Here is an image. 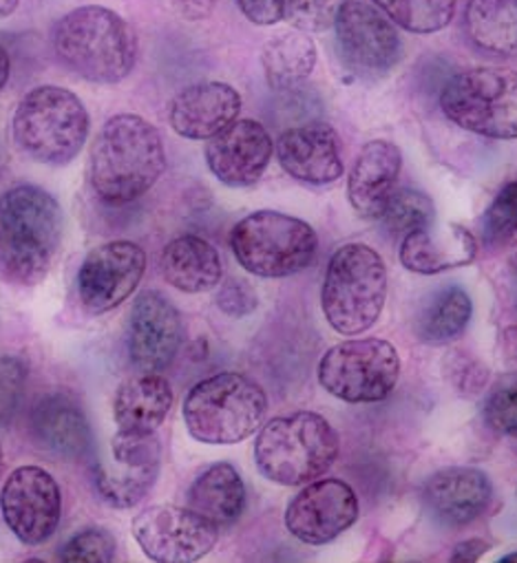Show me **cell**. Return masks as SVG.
Returning <instances> with one entry per match:
<instances>
[{
  "mask_svg": "<svg viewBox=\"0 0 517 563\" xmlns=\"http://www.w3.org/2000/svg\"><path fill=\"white\" fill-rule=\"evenodd\" d=\"M34 442L63 460H80L91 449V424L82 405L65 394L43 396L30 416Z\"/></svg>",
  "mask_w": 517,
  "mask_h": 563,
  "instance_id": "7402d4cb",
  "label": "cell"
},
{
  "mask_svg": "<svg viewBox=\"0 0 517 563\" xmlns=\"http://www.w3.org/2000/svg\"><path fill=\"white\" fill-rule=\"evenodd\" d=\"M482 236L488 245H502L517 232V179L499 188L482 214Z\"/></svg>",
  "mask_w": 517,
  "mask_h": 563,
  "instance_id": "836d02e7",
  "label": "cell"
},
{
  "mask_svg": "<svg viewBox=\"0 0 517 563\" xmlns=\"http://www.w3.org/2000/svg\"><path fill=\"white\" fill-rule=\"evenodd\" d=\"M230 247L245 272L262 278H286L310 267L319 236L299 217L258 210L232 228Z\"/></svg>",
  "mask_w": 517,
  "mask_h": 563,
  "instance_id": "ba28073f",
  "label": "cell"
},
{
  "mask_svg": "<svg viewBox=\"0 0 517 563\" xmlns=\"http://www.w3.org/2000/svg\"><path fill=\"white\" fill-rule=\"evenodd\" d=\"M234 3L250 23L268 27L286 21L290 0H234Z\"/></svg>",
  "mask_w": 517,
  "mask_h": 563,
  "instance_id": "f35d334b",
  "label": "cell"
},
{
  "mask_svg": "<svg viewBox=\"0 0 517 563\" xmlns=\"http://www.w3.org/2000/svg\"><path fill=\"white\" fill-rule=\"evenodd\" d=\"M173 400L170 383L155 372H144L118 387L113 396V420L120 431L157 433Z\"/></svg>",
  "mask_w": 517,
  "mask_h": 563,
  "instance_id": "484cf974",
  "label": "cell"
},
{
  "mask_svg": "<svg viewBox=\"0 0 517 563\" xmlns=\"http://www.w3.org/2000/svg\"><path fill=\"white\" fill-rule=\"evenodd\" d=\"M0 475H3V446H0Z\"/></svg>",
  "mask_w": 517,
  "mask_h": 563,
  "instance_id": "f6af8a7d",
  "label": "cell"
},
{
  "mask_svg": "<svg viewBox=\"0 0 517 563\" xmlns=\"http://www.w3.org/2000/svg\"><path fill=\"white\" fill-rule=\"evenodd\" d=\"M65 234L58 199L19 184L0 195V269L21 286H36L52 269Z\"/></svg>",
  "mask_w": 517,
  "mask_h": 563,
  "instance_id": "6da1fadb",
  "label": "cell"
},
{
  "mask_svg": "<svg viewBox=\"0 0 517 563\" xmlns=\"http://www.w3.org/2000/svg\"><path fill=\"white\" fill-rule=\"evenodd\" d=\"M502 563H513V561H517V552H510V554H506V556H502L499 559Z\"/></svg>",
  "mask_w": 517,
  "mask_h": 563,
  "instance_id": "ee69618b",
  "label": "cell"
},
{
  "mask_svg": "<svg viewBox=\"0 0 517 563\" xmlns=\"http://www.w3.org/2000/svg\"><path fill=\"white\" fill-rule=\"evenodd\" d=\"M184 422L201 444H237L264 424L268 396L264 387L239 372H221L199 380L184 398Z\"/></svg>",
  "mask_w": 517,
  "mask_h": 563,
  "instance_id": "8992f818",
  "label": "cell"
},
{
  "mask_svg": "<svg viewBox=\"0 0 517 563\" xmlns=\"http://www.w3.org/2000/svg\"><path fill=\"white\" fill-rule=\"evenodd\" d=\"M482 416L491 431L502 435L517 433V374H508L495 383L484 400Z\"/></svg>",
  "mask_w": 517,
  "mask_h": 563,
  "instance_id": "e575fe53",
  "label": "cell"
},
{
  "mask_svg": "<svg viewBox=\"0 0 517 563\" xmlns=\"http://www.w3.org/2000/svg\"><path fill=\"white\" fill-rule=\"evenodd\" d=\"M162 466L157 433L120 431L111 438L109 460L94 464V484L105 504L127 510L138 506L155 486Z\"/></svg>",
  "mask_w": 517,
  "mask_h": 563,
  "instance_id": "7c38bea8",
  "label": "cell"
},
{
  "mask_svg": "<svg viewBox=\"0 0 517 563\" xmlns=\"http://www.w3.org/2000/svg\"><path fill=\"white\" fill-rule=\"evenodd\" d=\"M381 221L392 236L405 239L407 234L431 225L436 221V208L431 197L425 192L416 188H400L389 197Z\"/></svg>",
  "mask_w": 517,
  "mask_h": 563,
  "instance_id": "1f68e13d",
  "label": "cell"
},
{
  "mask_svg": "<svg viewBox=\"0 0 517 563\" xmlns=\"http://www.w3.org/2000/svg\"><path fill=\"white\" fill-rule=\"evenodd\" d=\"M21 5V0H0V19L12 16Z\"/></svg>",
  "mask_w": 517,
  "mask_h": 563,
  "instance_id": "7bdbcfd3",
  "label": "cell"
},
{
  "mask_svg": "<svg viewBox=\"0 0 517 563\" xmlns=\"http://www.w3.org/2000/svg\"><path fill=\"white\" fill-rule=\"evenodd\" d=\"M398 350L383 339H352L330 347L319 363V385L350 405H372L392 396L400 378Z\"/></svg>",
  "mask_w": 517,
  "mask_h": 563,
  "instance_id": "30bf717a",
  "label": "cell"
},
{
  "mask_svg": "<svg viewBox=\"0 0 517 563\" xmlns=\"http://www.w3.org/2000/svg\"><path fill=\"white\" fill-rule=\"evenodd\" d=\"M0 515L23 543H45L63 517V493L56 477L41 466L16 468L0 490Z\"/></svg>",
  "mask_w": 517,
  "mask_h": 563,
  "instance_id": "5bb4252c",
  "label": "cell"
},
{
  "mask_svg": "<svg viewBox=\"0 0 517 563\" xmlns=\"http://www.w3.org/2000/svg\"><path fill=\"white\" fill-rule=\"evenodd\" d=\"M258 306V297L254 292V288L245 280L239 278H230L228 284H223L217 292V308L232 319H243L248 314H252Z\"/></svg>",
  "mask_w": 517,
  "mask_h": 563,
  "instance_id": "74e56055",
  "label": "cell"
},
{
  "mask_svg": "<svg viewBox=\"0 0 517 563\" xmlns=\"http://www.w3.org/2000/svg\"><path fill=\"white\" fill-rule=\"evenodd\" d=\"M275 151L282 168L310 186L334 184L345 170L341 137L323 122H308L284 131Z\"/></svg>",
  "mask_w": 517,
  "mask_h": 563,
  "instance_id": "d6986e66",
  "label": "cell"
},
{
  "mask_svg": "<svg viewBox=\"0 0 517 563\" xmlns=\"http://www.w3.org/2000/svg\"><path fill=\"white\" fill-rule=\"evenodd\" d=\"M28 387V365L19 356L0 358V424H10L16 416Z\"/></svg>",
  "mask_w": 517,
  "mask_h": 563,
  "instance_id": "d590c367",
  "label": "cell"
},
{
  "mask_svg": "<svg viewBox=\"0 0 517 563\" xmlns=\"http://www.w3.org/2000/svg\"><path fill=\"white\" fill-rule=\"evenodd\" d=\"M164 170V142L151 122L131 113L105 122L89 157V181L100 199L135 201L160 181Z\"/></svg>",
  "mask_w": 517,
  "mask_h": 563,
  "instance_id": "7a4b0ae2",
  "label": "cell"
},
{
  "mask_svg": "<svg viewBox=\"0 0 517 563\" xmlns=\"http://www.w3.org/2000/svg\"><path fill=\"white\" fill-rule=\"evenodd\" d=\"M241 111V96L223 82H199L179 91L168 109L173 131L186 140H210Z\"/></svg>",
  "mask_w": 517,
  "mask_h": 563,
  "instance_id": "44dd1931",
  "label": "cell"
},
{
  "mask_svg": "<svg viewBox=\"0 0 517 563\" xmlns=\"http://www.w3.org/2000/svg\"><path fill=\"white\" fill-rule=\"evenodd\" d=\"M403 170V153L396 144L374 140L361 148L348 179V197L363 219H381Z\"/></svg>",
  "mask_w": 517,
  "mask_h": 563,
  "instance_id": "603a6c76",
  "label": "cell"
},
{
  "mask_svg": "<svg viewBox=\"0 0 517 563\" xmlns=\"http://www.w3.org/2000/svg\"><path fill=\"white\" fill-rule=\"evenodd\" d=\"M131 532L144 554L157 563H193L219 539V526L190 506H151L135 515Z\"/></svg>",
  "mask_w": 517,
  "mask_h": 563,
  "instance_id": "4fadbf2b",
  "label": "cell"
},
{
  "mask_svg": "<svg viewBox=\"0 0 517 563\" xmlns=\"http://www.w3.org/2000/svg\"><path fill=\"white\" fill-rule=\"evenodd\" d=\"M317 45L306 32H286L271 38L262 52V65L268 85L275 91H295L317 65Z\"/></svg>",
  "mask_w": 517,
  "mask_h": 563,
  "instance_id": "f1b7e54d",
  "label": "cell"
},
{
  "mask_svg": "<svg viewBox=\"0 0 517 563\" xmlns=\"http://www.w3.org/2000/svg\"><path fill=\"white\" fill-rule=\"evenodd\" d=\"M118 554V541L107 528H85L69 537L58 556L65 563H111Z\"/></svg>",
  "mask_w": 517,
  "mask_h": 563,
  "instance_id": "d6a6232c",
  "label": "cell"
},
{
  "mask_svg": "<svg viewBox=\"0 0 517 563\" xmlns=\"http://www.w3.org/2000/svg\"><path fill=\"white\" fill-rule=\"evenodd\" d=\"M440 109L464 131L491 140H517V71L471 69L440 91Z\"/></svg>",
  "mask_w": 517,
  "mask_h": 563,
  "instance_id": "9c48e42d",
  "label": "cell"
},
{
  "mask_svg": "<svg viewBox=\"0 0 517 563\" xmlns=\"http://www.w3.org/2000/svg\"><path fill=\"white\" fill-rule=\"evenodd\" d=\"M493 499L488 475L473 466H449L422 486L427 512L444 526H466L484 515Z\"/></svg>",
  "mask_w": 517,
  "mask_h": 563,
  "instance_id": "ffe728a7",
  "label": "cell"
},
{
  "mask_svg": "<svg viewBox=\"0 0 517 563\" xmlns=\"http://www.w3.org/2000/svg\"><path fill=\"white\" fill-rule=\"evenodd\" d=\"M339 449V433L321 413L297 411L258 429L254 462L258 473L275 484L306 486L332 468Z\"/></svg>",
  "mask_w": 517,
  "mask_h": 563,
  "instance_id": "277c9868",
  "label": "cell"
},
{
  "mask_svg": "<svg viewBox=\"0 0 517 563\" xmlns=\"http://www.w3.org/2000/svg\"><path fill=\"white\" fill-rule=\"evenodd\" d=\"M491 548L488 541L484 539H466L462 543H458L451 552V561L455 563H471V561H477L486 550Z\"/></svg>",
  "mask_w": 517,
  "mask_h": 563,
  "instance_id": "ab89813d",
  "label": "cell"
},
{
  "mask_svg": "<svg viewBox=\"0 0 517 563\" xmlns=\"http://www.w3.org/2000/svg\"><path fill=\"white\" fill-rule=\"evenodd\" d=\"M506 243H508V265L517 276V232Z\"/></svg>",
  "mask_w": 517,
  "mask_h": 563,
  "instance_id": "b9f144b4",
  "label": "cell"
},
{
  "mask_svg": "<svg viewBox=\"0 0 517 563\" xmlns=\"http://www.w3.org/2000/svg\"><path fill=\"white\" fill-rule=\"evenodd\" d=\"M473 314L466 290L449 286L440 290L416 321V334L427 345H447L464 332Z\"/></svg>",
  "mask_w": 517,
  "mask_h": 563,
  "instance_id": "f546056e",
  "label": "cell"
},
{
  "mask_svg": "<svg viewBox=\"0 0 517 563\" xmlns=\"http://www.w3.org/2000/svg\"><path fill=\"white\" fill-rule=\"evenodd\" d=\"M339 0H290L286 21L299 32H326L334 25Z\"/></svg>",
  "mask_w": 517,
  "mask_h": 563,
  "instance_id": "8d00e7d4",
  "label": "cell"
},
{
  "mask_svg": "<svg viewBox=\"0 0 517 563\" xmlns=\"http://www.w3.org/2000/svg\"><path fill=\"white\" fill-rule=\"evenodd\" d=\"M56 56L89 82L118 85L135 69L138 36L113 10L87 5L63 16L52 34Z\"/></svg>",
  "mask_w": 517,
  "mask_h": 563,
  "instance_id": "3957f363",
  "label": "cell"
},
{
  "mask_svg": "<svg viewBox=\"0 0 517 563\" xmlns=\"http://www.w3.org/2000/svg\"><path fill=\"white\" fill-rule=\"evenodd\" d=\"M10 71H12L10 54L6 52L3 45H0V91L6 89V85H8V80H10Z\"/></svg>",
  "mask_w": 517,
  "mask_h": 563,
  "instance_id": "60d3db41",
  "label": "cell"
},
{
  "mask_svg": "<svg viewBox=\"0 0 517 563\" xmlns=\"http://www.w3.org/2000/svg\"><path fill=\"white\" fill-rule=\"evenodd\" d=\"M160 269L166 284L186 295L210 292L221 284L223 276L217 247L197 234L173 239L160 256Z\"/></svg>",
  "mask_w": 517,
  "mask_h": 563,
  "instance_id": "d4e9b609",
  "label": "cell"
},
{
  "mask_svg": "<svg viewBox=\"0 0 517 563\" xmlns=\"http://www.w3.org/2000/svg\"><path fill=\"white\" fill-rule=\"evenodd\" d=\"M89 111L82 100L63 87L32 89L12 118L16 146L34 162L65 166L74 162L89 137Z\"/></svg>",
  "mask_w": 517,
  "mask_h": 563,
  "instance_id": "52a82bcc",
  "label": "cell"
},
{
  "mask_svg": "<svg viewBox=\"0 0 517 563\" xmlns=\"http://www.w3.org/2000/svg\"><path fill=\"white\" fill-rule=\"evenodd\" d=\"M372 3L405 32L433 34L453 21L458 0H372Z\"/></svg>",
  "mask_w": 517,
  "mask_h": 563,
  "instance_id": "4dcf8cb0",
  "label": "cell"
},
{
  "mask_svg": "<svg viewBox=\"0 0 517 563\" xmlns=\"http://www.w3.org/2000/svg\"><path fill=\"white\" fill-rule=\"evenodd\" d=\"M337 47L343 65L361 78L389 74L403 54L394 23L363 0H343L334 19Z\"/></svg>",
  "mask_w": 517,
  "mask_h": 563,
  "instance_id": "8fae6325",
  "label": "cell"
},
{
  "mask_svg": "<svg viewBox=\"0 0 517 563\" xmlns=\"http://www.w3.org/2000/svg\"><path fill=\"white\" fill-rule=\"evenodd\" d=\"M361 515L354 488L337 477L306 484L286 508V528L299 541L323 545L350 530Z\"/></svg>",
  "mask_w": 517,
  "mask_h": 563,
  "instance_id": "2e32d148",
  "label": "cell"
},
{
  "mask_svg": "<svg viewBox=\"0 0 517 563\" xmlns=\"http://www.w3.org/2000/svg\"><path fill=\"white\" fill-rule=\"evenodd\" d=\"M184 341V323L177 308L155 290L140 292L127 323V350L142 372H164L173 365Z\"/></svg>",
  "mask_w": 517,
  "mask_h": 563,
  "instance_id": "e0dca14e",
  "label": "cell"
},
{
  "mask_svg": "<svg viewBox=\"0 0 517 563\" xmlns=\"http://www.w3.org/2000/svg\"><path fill=\"white\" fill-rule=\"evenodd\" d=\"M275 144L264 124L256 120H234L206 144L210 173L230 188L256 184L266 173Z\"/></svg>",
  "mask_w": 517,
  "mask_h": 563,
  "instance_id": "ac0fdd59",
  "label": "cell"
},
{
  "mask_svg": "<svg viewBox=\"0 0 517 563\" xmlns=\"http://www.w3.org/2000/svg\"><path fill=\"white\" fill-rule=\"evenodd\" d=\"M464 32L480 52L497 58H515L517 0H469Z\"/></svg>",
  "mask_w": 517,
  "mask_h": 563,
  "instance_id": "83f0119b",
  "label": "cell"
},
{
  "mask_svg": "<svg viewBox=\"0 0 517 563\" xmlns=\"http://www.w3.org/2000/svg\"><path fill=\"white\" fill-rule=\"evenodd\" d=\"M387 301V265L365 243L341 245L328 263L321 308L330 328L343 336L365 334L376 325Z\"/></svg>",
  "mask_w": 517,
  "mask_h": 563,
  "instance_id": "5b68a950",
  "label": "cell"
},
{
  "mask_svg": "<svg viewBox=\"0 0 517 563\" xmlns=\"http://www.w3.org/2000/svg\"><path fill=\"white\" fill-rule=\"evenodd\" d=\"M477 256L475 236L458 223L436 221L422 230L407 234L400 243V263L416 274H440L466 267Z\"/></svg>",
  "mask_w": 517,
  "mask_h": 563,
  "instance_id": "cb8c5ba5",
  "label": "cell"
},
{
  "mask_svg": "<svg viewBox=\"0 0 517 563\" xmlns=\"http://www.w3.org/2000/svg\"><path fill=\"white\" fill-rule=\"evenodd\" d=\"M146 252L133 241H109L87 254L78 272V299L89 314L120 308L142 284Z\"/></svg>",
  "mask_w": 517,
  "mask_h": 563,
  "instance_id": "9a60e30c",
  "label": "cell"
},
{
  "mask_svg": "<svg viewBox=\"0 0 517 563\" xmlns=\"http://www.w3.org/2000/svg\"><path fill=\"white\" fill-rule=\"evenodd\" d=\"M245 484L228 462L201 471L188 488V506L217 526L234 523L245 510Z\"/></svg>",
  "mask_w": 517,
  "mask_h": 563,
  "instance_id": "4316f807",
  "label": "cell"
}]
</instances>
